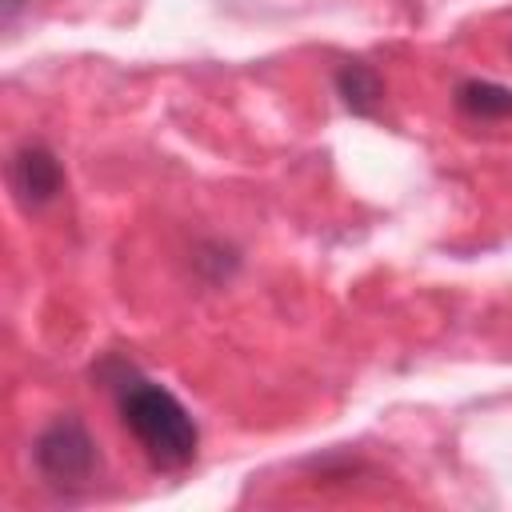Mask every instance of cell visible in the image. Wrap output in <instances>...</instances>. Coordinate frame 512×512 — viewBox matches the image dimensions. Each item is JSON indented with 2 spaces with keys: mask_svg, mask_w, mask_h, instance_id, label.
I'll list each match as a JSON object with an SVG mask.
<instances>
[{
  "mask_svg": "<svg viewBox=\"0 0 512 512\" xmlns=\"http://www.w3.org/2000/svg\"><path fill=\"white\" fill-rule=\"evenodd\" d=\"M32 464L56 492H80L100 476V444L76 412L48 420L32 440Z\"/></svg>",
  "mask_w": 512,
  "mask_h": 512,
  "instance_id": "2",
  "label": "cell"
},
{
  "mask_svg": "<svg viewBox=\"0 0 512 512\" xmlns=\"http://www.w3.org/2000/svg\"><path fill=\"white\" fill-rule=\"evenodd\" d=\"M336 92H340V100H344L356 116H376V108H380V100H384V80L376 76L372 64L348 60V64L336 68Z\"/></svg>",
  "mask_w": 512,
  "mask_h": 512,
  "instance_id": "4",
  "label": "cell"
},
{
  "mask_svg": "<svg viewBox=\"0 0 512 512\" xmlns=\"http://www.w3.org/2000/svg\"><path fill=\"white\" fill-rule=\"evenodd\" d=\"M456 108L468 120H508L512 116V88L492 80H460L456 84Z\"/></svg>",
  "mask_w": 512,
  "mask_h": 512,
  "instance_id": "5",
  "label": "cell"
},
{
  "mask_svg": "<svg viewBox=\"0 0 512 512\" xmlns=\"http://www.w3.org/2000/svg\"><path fill=\"white\" fill-rule=\"evenodd\" d=\"M96 380L108 388L120 424L132 432L140 452L148 456L152 468L160 472H180L196 460L200 448V428L192 412L152 376H144L132 360L124 356H104L96 368Z\"/></svg>",
  "mask_w": 512,
  "mask_h": 512,
  "instance_id": "1",
  "label": "cell"
},
{
  "mask_svg": "<svg viewBox=\"0 0 512 512\" xmlns=\"http://www.w3.org/2000/svg\"><path fill=\"white\" fill-rule=\"evenodd\" d=\"M32 0H0V8H4V24H16V16L28 8Z\"/></svg>",
  "mask_w": 512,
  "mask_h": 512,
  "instance_id": "6",
  "label": "cell"
},
{
  "mask_svg": "<svg viewBox=\"0 0 512 512\" xmlns=\"http://www.w3.org/2000/svg\"><path fill=\"white\" fill-rule=\"evenodd\" d=\"M8 188L24 212L48 208L64 192V168L56 152L44 144H20L8 160Z\"/></svg>",
  "mask_w": 512,
  "mask_h": 512,
  "instance_id": "3",
  "label": "cell"
}]
</instances>
